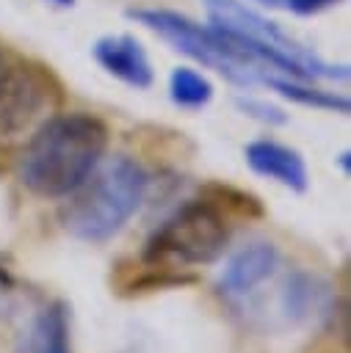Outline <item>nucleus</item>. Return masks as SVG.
<instances>
[{
  "label": "nucleus",
  "instance_id": "6",
  "mask_svg": "<svg viewBox=\"0 0 351 353\" xmlns=\"http://www.w3.org/2000/svg\"><path fill=\"white\" fill-rule=\"evenodd\" d=\"M64 88L50 66L19 61L0 74V149L28 141L58 113Z\"/></svg>",
  "mask_w": 351,
  "mask_h": 353
},
{
  "label": "nucleus",
  "instance_id": "21",
  "mask_svg": "<svg viewBox=\"0 0 351 353\" xmlns=\"http://www.w3.org/2000/svg\"><path fill=\"white\" fill-rule=\"evenodd\" d=\"M3 69H6V66H3V61H0V74H3Z\"/></svg>",
  "mask_w": 351,
  "mask_h": 353
},
{
  "label": "nucleus",
  "instance_id": "5",
  "mask_svg": "<svg viewBox=\"0 0 351 353\" xmlns=\"http://www.w3.org/2000/svg\"><path fill=\"white\" fill-rule=\"evenodd\" d=\"M127 17L138 25L149 28L152 33H158L177 52L188 55L191 61L202 63L205 69L218 72L221 77H227L229 83H235L240 88H252L263 80V72L257 66H252L243 55H238L210 25H199L191 17L169 11V8H130Z\"/></svg>",
  "mask_w": 351,
  "mask_h": 353
},
{
  "label": "nucleus",
  "instance_id": "16",
  "mask_svg": "<svg viewBox=\"0 0 351 353\" xmlns=\"http://www.w3.org/2000/svg\"><path fill=\"white\" fill-rule=\"evenodd\" d=\"M17 298H19V281L14 279V273L0 259V320L14 312Z\"/></svg>",
  "mask_w": 351,
  "mask_h": 353
},
{
  "label": "nucleus",
  "instance_id": "1",
  "mask_svg": "<svg viewBox=\"0 0 351 353\" xmlns=\"http://www.w3.org/2000/svg\"><path fill=\"white\" fill-rule=\"evenodd\" d=\"M108 127L102 119L69 110L50 116L19 149L17 179L41 199H64L105 157Z\"/></svg>",
  "mask_w": 351,
  "mask_h": 353
},
{
  "label": "nucleus",
  "instance_id": "12",
  "mask_svg": "<svg viewBox=\"0 0 351 353\" xmlns=\"http://www.w3.org/2000/svg\"><path fill=\"white\" fill-rule=\"evenodd\" d=\"M263 85H268L274 94H279L296 105H304V108H318V110H329V113H340V116H345L351 110V102L345 94L318 88V85H312V80H296L287 74H265Z\"/></svg>",
  "mask_w": 351,
  "mask_h": 353
},
{
  "label": "nucleus",
  "instance_id": "17",
  "mask_svg": "<svg viewBox=\"0 0 351 353\" xmlns=\"http://www.w3.org/2000/svg\"><path fill=\"white\" fill-rule=\"evenodd\" d=\"M337 3L340 0H285V8H290L298 17H312V14H321Z\"/></svg>",
  "mask_w": 351,
  "mask_h": 353
},
{
  "label": "nucleus",
  "instance_id": "2",
  "mask_svg": "<svg viewBox=\"0 0 351 353\" xmlns=\"http://www.w3.org/2000/svg\"><path fill=\"white\" fill-rule=\"evenodd\" d=\"M210 28L265 74H287L296 80H348V66H334L301 47L276 22L240 0H202Z\"/></svg>",
  "mask_w": 351,
  "mask_h": 353
},
{
  "label": "nucleus",
  "instance_id": "15",
  "mask_svg": "<svg viewBox=\"0 0 351 353\" xmlns=\"http://www.w3.org/2000/svg\"><path fill=\"white\" fill-rule=\"evenodd\" d=\"M235 105L243 113H249V116H254V119H260L265 124H285L287 121V116L279 108H274V105H268L263 99H254V97H235Z\"/></svg>",
  "mask_w": 351,
  "mask_h": 353
},
{
  "label": "nucleus",
  "instance_id": "20",
  "mask_svg": "<svg viewBox=\"0 0 351 353\" xmlns=\"http://www.w3.org/2000/svg\"><path fill=\"white\" fill-rule=\"evenodd\" d=\"M47 3H53V6H61V8H72V6H75V0H47Z\"/></svg>",
  "mask_w": 351,
  "mask_h": 353
},
{
  "label": "nucleus",
  "instance_id": "4",
  "mask_svg": "<svg viewBox=\"0 0 351 353\" xmlns=\"http://www.w3.org/2000/svg\"><path fill=\"white\" fill-rule=\"evenodd\" d=\"M229 245V218L207 196L177 204L146 237L141 262L166 270H191L221 259Z\"/></svg>",
  "mask_w": 351,
  "mask_h": 353
},
{
  "label": "nucleus",
  "instance_id": "9",
  "mask_svg": "<svg viewBox=\"0 0 351 353\" xmlns=\"http://www.w3.org/2000/svg\"><path fill=\"white\" fill-rule=\"evenodd\" d=\"M91 52H94V61L111 77H116L119 83H124L135 91L149 88L152 80H155V72H152V63H149V55H146L144 44L130 33L99 36L94 41Z\"/></svg>",
  "mask_w": 351,
  "mask_h": 353
},
{
  "label": "nucleus",
  "instance_id": "7",
  "mask_svg": "<svg viewBox=\"0 0 351 353\" xmlns=\"http://www.w3.org/2000/svg\"><path fill=\"white\" fill-rule=\"evenodd\" d=\"M276 317L285 328H326L337 320L334 287L312 270H287L276 287Z\"/></svg>",
  "mask_w": 351,
  "mask_h": 353
},
{
  "label": "nucleus",
  "instance_id": "3",
  "mask_svg": "<svg viewBox=\"0 0 351 353\" xmlns=\"http://www.w3.org/2000/svg\"><path fill=\"white\" fill-rule=\"evenodd\" d=\"M149 190L146 168L127 154L102 157L97 168L66 193L58 223L80 243H105L124 229Z\"/></svg>",
  "mask_w": 351,
  "mask_h": 353
},
{
  "label": "nucleus",
  "instance_id": "19",
  "mask_svg": "<svg viewBox=\"0 0 351 353\" xmlns=\"http://www.w3.org/2000/svg\"><path fill=\"white\" fill-rule=\"evenodd\" d=\"M254 3H260V6H268V8H279V6H285V0H254Z\"/></svg>",
  "mask_w": 351,
  "mask_h": 353
},
{
  "label": "nucleus",
  "instance_id": "10",
  "mask_svg": "<svg viewBox=\"0 0 351 353\" xmlns=\"http://www.w3.org/2000/svg\"><path fill=\"white\" fill-rule=\"evenodd\" d=\"M14 353H72V309L55 298L36 309L14 339Z\"/></svg>",
  "mask_w": 351,
  "mask_h": 353
},
{
  "label": "nucleus",
  "instance_id": "8",
  "mask_svg": "<svg viewBox=\"0 0 351 353\" xmlns=\"http://www.w3.org/2000/svg\"><path fill=\"white\" fill-rule=\"evenodd\" d=\"M279 268H282L279 248L271 240H252L224 262L216 281V292L227 306L240 309L260 292V287L276 279Z\"/></svg>",
  "mask_w": 351,
  "mask_h": 353
},
{
  "label": "nucleus",
  "instance_id": "14",
  "mask_svg": "<svg viewBox=\"0 0 351 353\" xmlns=\"http://www.w3.org/2000/svg\"><path fill=\"white\" fill-rule=\"evenodd\" d=\"M202 196H207L213 204H218V210L232 221V218H263L265 210L260 204V199L249 190L232 188V185H221V182H207L202 190Z\"/></svg>",
  "mask_w": 351,
  "mask_h": 353
},
{
  "label": "nucleus",
  "instance_id": "11",
  "mask_svg": "<svg viewBox=\"0 0 351 353\" xmlns=\"http://www.w3.org/2000/svg\"><path fill=\"white\" fill-rule=\"evenodd\" d=\"M243 157L254 174H260V176H265V179H271V182H276L293 193H304L310 188L307 163L287 143H279L274 138H254L246 143Z\"/></svg>",
  "mask_w": 351,
  "mask_h": 353
},
{
  "label": "nucleus",
  "instance_id": "13",
  "mask_svg": "<svg viewBox=\"0 0 351 353\" xmlns=\"http://www.w3.org/2000/svg\"><path fill=\"white\" fill-rule=\"evenodd\" d=\"M169 97L177 108L202 110L213 99V83L193 66H174L169 74Z\"/></svg>",
  "mask_w": 351,
  "mask_h": 353
},
{
  "label": "nucleus",
  "instance_id": "18",
  "mask_svg": "<svg viewBox=\"0 0 351 353\" xmlns=\"http://www.w3.org/2000/svg\"><path fill=\"white\" fill-rule=\"evenodd\" d=\"M337 163H340V168L348 174V168H351V160H348V152H340V157H337Z\"/></svg>",
  "mask_w": 351,
  "mask_h": 353
}]
</instances>
